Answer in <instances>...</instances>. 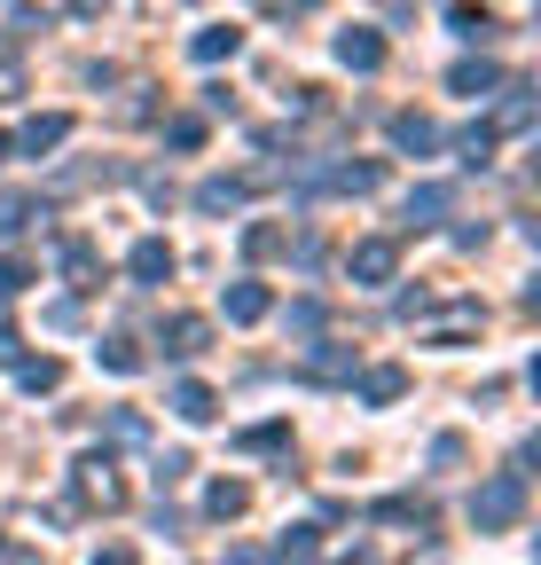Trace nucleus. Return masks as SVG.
I'll list each match as a JSON object with an SVG mask.
<instances>
[{
    "label": "nucleus",
    "mask_w": 541,
    "mask_h": 565,
    "mask_svg": "<svg viewBox=\"0 0 541 565\" xmlns=\"http://www.w3.org/2000/svg\"><path fill=\"white\" fill-rule=\"evenodd\" d=\"M526 519V479L518 471H495L479 494H470V526H479V534H510Z\"/></svg>",
    "instance_id": "obj_1"
},
{
    "label": "nucleus",
    "mask_w": 541,
    "mask_h": 565,
    "mask_svg": "<svg viewBox=\"0 0 541 565\" xmlns=\"http://www.w3.org/2000/svg\"><path fill=\"white\" fill-rule=\"evenodd\" d=\"M346 275L361 282V291H385V282L400 275V236H361V244L346 252Z\"/></svg>",
    "instance_id": "obj_2"
},
{
    "label": "nucleus",
    "mask_w": 541,
    "mask_h": 565,
    "mask_svg": "<svg viewBox=\"0 0 541 565\" xmlns=\"http://www.w3.org/2000/svg\"><path fill=\"white\" fill-rule=\"evenodd\" d=\"M72 487H79V503H95V511H118L126 503V479H118L110 456H79L72 463Z\"/></svg>",
    "instance_id": "obj_3"
},
{
    "label": "nucleus",
    "mask_w": 541,
    "mask_h": 565,
    "mask_svg": "<svg viewBox=\"0 0 541 565\" xmlns=\"http://www.w3.org/2000/svg\"><path fill=\"white\" fill-rule=\"evenodd\" d=\"M306 377H314V385H354V377H361V353L337 345V338H314V345H306Z\"/></svg>",
    "instance_id": "obj_4"
},
{
    "label": "nucleus",
    "mask_w": 541,
    "mask_h": 565,
    "mask_svg": "<svg viewBox=\"0 0 541 565\" xmlns=\"http://www.w3.org/2000/svg\"><path fill=\"white\" fill-rule=\"evenodd\" d=\"M158 345H165V362H196V353H213V322L205 315H165Z\"/></svg>",
    "instance_id": "obj_5"
},
{
    "label": "nucleus",
    "mask_w": 541,
    "mask_h": 565,
    "mask_svg": "<svg viewBox=\"0 0 541 565\" xmlns=\"http://www.w3.org/2000/svg\"><path fill=\"white\" fill-rule=\"evenodd\" d=\"M400 221H409V228H440V221H455V189H447V181H416L409 204H400Z\"/></svg>",
    "instance_id": "obj_6"
},
{
    "label": "nucleus",
    "mask_w": 541,
    "mask_h": 565,
    "mask_svg": "<svg viewBox=\"0 0 541 565\" xmlns=\"http://www.w3.org/2000/svg\"><path fill=\"white\" fill-rule=\"evenodd\" d=\"M173 267H181V259H173V244H165V236H142V244L126 252V275L142 282V291H158V282H173Z\"/></svg>",
    "instance_id": "obj_7"
},
{
    "label": "nucleus",
    "mask_w": 541,
    "mask_h": 565,
    "mask_svg": "<svg viewBox=\"0 0 541 565\" xmlns=\"http://www.w3.org/2000/svg\"><path fill=\"white\" fill-rule=\"evenodd\" d=\"M63 141H72V118H63V110H40V118H24V126H17V141H9V150L47 158V150H63Z\"/></svg>",
    "instance_id": "obj_8"
},
{
    "label": "nucleus",
    "mask_w": 541,
    "mask_h": 565,
    "mask_svg": "<svg viewBox=\"0 0 541 565\" xmlns=\"http://www.w3.org/2000/svg\"><path fill=\"white\" fill-rule=\"evenodd\" d=\"M244 196H251L244 173H205V181H196V212H205V221H220V212H244Z\"/></svg>",
    "instance_id": "obj_9"
},
{
    "label": "nucleus",
    "mask_w": 541,
    "mask_h": 565,
    "mask_svg": "<svg viewBox=\"0 0 541 565\" xmlns=\"http://www.w3.org/2000/svg\"><path fill=\"white\" fill-rule=\"evenodd\" d=\"M385 134H392V150H400V158H432V150H440V126H432L424 110H392Z\"/></svg>",
    "instance_id": "obj_10"
},
{
    "label": "nucleus",
    "mask_w": 541,
    "mask_h": 565,
    "mask_svg": "<svg viewBox=\"0 0 541 565\" xmlns=\"http://www.w3.org/2000/svg\"><path fill=\"white\" fill-rule=\"evenodd\" d=\"M470 330H487V307H479V299H455V307L424 315V338H432V345H447V338H470Z\"/></svg>",
    "instance_id": "obj_11"
},
{
    "label": "nucleus",
    "mask_w": 541,
    "mask_h": 565,
    "mask_svg": "<svg viewBox=\"0 0 541 565\" xmlns=\"http://www.w3.org/2000/svg\"><path fill=\"white\" fill-rule=\"evenodd\" d=\"M487 126H495V141H502V134H526V126H533V87H526V79H502V103H495Z\"/></svg>",
    "instance_id": "obj_12"
},
{
    "label": "nucleus",
    "mask_w": 541,
    "mask_h": 565,
    "mask_svg": "<svg viewBox=\"0 0 541 565\" xmlns=\"http://www.w3.org/2000/svg\"><path fill=\"white\" fill-rule=\"evenodd\" d=\"M337 63H346V71H377V63H385V32H377V24L337 32Z\"/></svg>",
    "instance_id": "obj_13"
},
{
    "label": "nucleus",
    "mask_w": 541,
    "mask_h": 565,
    "mask_svg": "<svg viewBox=\"0 0 541 565\" xmlns=\"http://www.w3.org/2000/svg\"><path fill=\"white\" fill-rule=\"evenodd\" d=\"M55 259H63V275H72L79 291H95V275H102V252H95V236H63V244H55Z\"/></svg>",
    "instance_id": "obj_14"
},
{
    "label": "nucleus",
    "mask_w": 541,
    "mask_h": 565,
    "mask_svg": "<svg viewBox=\"0 0 541 565\" xmlns=\"http://www.w3.org/2000/svg\"><path fill=\"white\" fill-rule=\"evenodd\" d=\"M228 322H267V315H275V299H267V282H251V275H236L228 282Z\"/></svg>",
    "instance_id": "obj_15"
},
{
    "label": "nucleus",
    "mask_w": 541,
    "mask_h": 565,
    "mask_svg": "<svg viewBox=\"0 0 541 565\" xmlns=\"http://www.w3.org/2000/svg\"><path fill=\"white\" fill-rule=\"evenodd\" d=\"M447 87H455V95H502V63H487V55H463V63L447 71Z\"/></svg>",
    "instance_id": "obj_16"
},
{
    "label": "nucleus",
    "mask_w": 541,
    "mask_h": 565,
    "mask_svg": "<svg viewBox=\"0 0 541 565\" xmlns=\"http://www.w3.org/2000/svg\"><path fill=\"white\" fill-rule=\"evenodd\" d=\"M165 408H173L181 424H213V416H220V393H213V385H196V377H181Z\"/></svg>",
    "instance_id": "obj_17"
},
{
    "label": "nucleus",
    "mask_w": 541,
    "mask_h": 565,
    "mask_svg": "<svg viewBox=\"0 0 541 565\" xmlns=\"http://www.w3.org/2000/svg\"><path fill=\"white\" fill-rule=\"evenodd\" d=\"M455 166H470V173L495 166V126H487V118H470V126L455 134Z\"/></svg>",
    "instance_id": "obj_18"
},
{
    "label": "nucleus",
    "mask_w": 541,
    "mask_h": 565,
    "mask_svg": "<svg viewBox=\"0 0 541 565\" xmlns=\"http://www.w3.org/2000/svg\"><path fill=\"white\" fill-rule=\"evenodd\" d=\"M400 393H409V370H400V362H377V370H361V401H369V408H392Z\"/></svg>",
    "instance_id": "obj_19"
},
{
    "label": "nucleus",
    "mask_w": 541,
    "mask_h": 565,
    "mask_svg": "<svg viewBox=\"0 0 541 565\" xmlns=\"http://www.w3.org/2000/svg\"><path fill=\"white\" fill-rule=\"evenodd\" d=\"M369 519L377 526H432V503H424V494H385Z\"/></svg>",
    "instance_id": "obj_20"
},
{
    "label": "nucleus",
    "mask_w": 541,
    "mask_h": 565,
    "mask_svg": "<svg viewBox=\"0 0 541 565\" xmlns=\"http://www.w3.org/2000/svg\"><path fill=\"white\" fill-rule=\"evenodd\" d=\"M236 47H244V32H236V24H205V32L188 40V55H196V63H228Z\"/></svg>",
    "instance_id": "obj_21"
},
{
    "label": "nucleus",
    "mask_w": 541,
    "mask_h": 565,
    "mask_svg": "<svg viewBox=\"0 0 541 565\" xmlns=\"http://www.w3.org/2000/svg\"><path fill=\"white\" fill-rule=\"evenodd\" d=\"M236 448H244V456H283V448H291V424L267 416V424H251V433H236Z\"/></svg>",
    "instance_id": "obj_22"
},
{
    "label": "nucleus",
    "mask_w": 541,
    "mask_h": 565,
    "mask_svg": "<svg viewBox=\"0 0 541 565\" xmlns=\"http://www.w3.org/2000/svg\"><path fill=\"white\" fill-rule=\"evenodd\" d=\"M275 252H291V228L283 221H251L244 228V259H275Z\"/></svg>",
    "instance_id": "obj_23"
},
{
    "label": "nucleus",
    "mask_w": 541,
    "mask_h": 565,
    "mask_svg": "<svg viewBox=\"0 0 541 565\" xmlns=\"http://www.w3.org/2000/svg\"><path fill=\"white\" fill-rule=\"evenodd\" d=\"M32 212H47L32 189H9V196H0V236H24L32 228Z\"/></svg>",
    "instance_id": "obj_24"
},
{
    "label": "nucleus",
    "mask_w": 541,
    "mask_h": 565,
    "mask_svg": "<svg viewBox=\"0 0 541 565\" xmlns=\"http://www.w3.org/2000/svg\"><path fill=\"white\" fill-rule=\"evenodd\" d=\"M205 511H213V519H244V511H251V487H244V479H213Z\"/></svg>",
    "instance_id": "obj_25"
},
{
    "label": "nucleus",
    "mask_w": 541,
    "mask_h": 565,
    "mask_svg": "<svg viewBox=\"0 0 541 565\" xmlns=\"http://www.w3.org/2000/svg\"><path fill=\"white\" fill-rule=\"evenodd\" d=\"M95 362H102L110 377H133V370H142V345H133V338H102V345H95Z\"/></svg>",
    "instance_id": "obj_26"
},
{
    "label": "nucleus",
    "mask_w": 541,
    "mask_h": 565,
    "mask_svg": "<svg viewBox=\"0 0 541 565\" xmlns=\"http://www.w3.org/2000/svg\"><path fill=\"white\" fill-rule=\"evenodd\" d=\"M275 557H283V565H314V557H322V526H291V534L275 542Z\"/></svg>",
    "instance_id": "obj_27"
},
{
    "label": "nucleus",
    "mask_w": 541,
    "mask_h": 565,
    "mask_svg": "<svg viewBox=\"0 0 541 565\" xmlns=\"http://www.w3.org/2000/svg\"><path fill=\"white\" fill-rule=\"evenodd\" d=\"M165 150H205V118H196V110H181V118H165Z\"/></svg>",
    "instance_id": "obj_28"
},
{
    "label": "nucleus",
    "mask_w": 541,
    "mask_h": 565,
    "mask_svg": "<svg viewBox=\"0 0 541 565\" xmlns=\"http://www.w3.org/2000/svg\"><path fill=\"white\" fill-rule=\"evenodd\" d=\"M17 385H24V393H55V385H63V362H55V353H40V362H17Z\"/></svg>",
    "instance_id": "obj_29"
},
{
    "label": "nucleus",
    "mask_w": 541,
    "mask_h": 565,
    "mask_svg": "<svg viewBox=\"0 0 541 565\" xmlns=\"http://www.w3.org/2000/svg\"><path fill=\"white\" fill-rule=\"evenodd\" d=\"M110 440H118V448H142V440H150V416H142V408H110Z\"/></svg>",
    "instance_id": "obj_30"
},
{
    "label": "nucleus",
    "mask_w": 541,
    "mask_h": 565,
    "mask_svg": "<svg viewBox=\"0 0 541 565\" xmlns=\"http://www.w3.org/2000/svg\"><path fill=\"white\" fill-rule=\"evenodd\" d=\"M32 282V259H17V252H0V299H17Z\"/></svg>",
    "instance_id": "obj_31"
},
{
    "label": "nucleus",
    "mask_w": 541,
    "mask_h": 565,
    "mask_svg": "<svg viewBox=\"0 0 541 565\" xmlns=\"http://www.w3.org/2000/svg\"><path fill=\"white\" fill-rule=\"evenodd\" d=\"M322 322H329L322 299H299V307H291V330H299V338H322Z\"/></svg>",
    "instance_id": "obj_32"
},
{
    "label": "nucleus",
    "mask_w": 541,
    "mask_h": 565,
    "mask_svg": "<svg viewBox=\"0 0 541 565\" xmlns=\"http://www.w3.org/2000/svg\"><path fill=\"white\" fill-rule=\"evenodd\" d=\"M447 24H455L463 40H487V32H495V17H487V9H447Z\"/></svg>",
    "instance_id": "obj_33"
},
{
    "label": "nucleus",
    "mask_w": 541,
    "mask_h": 565,
    "mask_svg": "<svg viewBox=\"0 0 541 565\" xmlns=\"http://www.w3.org/2000/svg\"><path fill=\"white\" fill-rule=\"evenodd\" d=\"M17 95H24V63L0 55V103H17Z\"/></svg>",
    "instance_id": "obj_34"
},
{
    "label": "nucleus",
    "mask_w": 541,
    "mask_h": 565,
    "mask_svg": "<svg viewBox=\"0 0 541 565\" xmlns=\"http://www.w3.org/2000/svg\"><path fill=\"white\" fill-rule=\"evenodd\" d=\"M188 471H196V463H188V456H181V448H173V456H158V487H181V479H188Z\"/></svg>",
    "instance_id": "obj_35"
},
{
    "label": "nucleus",
    "mask_w": 541,
    "mask_h": 565,
    "mask_svg": "<svg viewBox=\"0 0 541 565\" xmlns=\"http://www.w3.org/2000/svg\"><path fill=\"white\" fill-rule=\"evenodd\" d=\"M95 565H142V550H133V542H102Z\"/></svg>",
    "instance_id": "obj_36"
},
{
    "label": "nucleus",
    "mask_w": 541,
    "mask_h": 565,
    "mask_svg": "<svg viewBox=\"0 0 541 565\" xmlns=\"http://www.w3.org/2000/svg\"><path fill=\"white\" fill-rule=\"evenodd\" d=\"M432 463H440V471H455V463H463V440H455V433H440V440H432Z\"/></svg>",
    "instance_id": "obj_37"
},
{
    "label": "nucleus",
    "mask_w": 541,
    "mask_h": 565,
    "mask_svg": "<svg viewBox=\"0 0 541 565\" xmlns=\"http://www.w3.org/2000/svg\"><path fill=\"white\" fill-rule=\"evenodd\" d=\"M47 330H79V299H55L47 307Z\"/></svg>",
    "instance_id": "obj_38"
},
{
    "label": "nucleus",
    "mask_w": 541,
    "mask_h": 565,
    "mask_svg": "<svg viewBox=\"0 0 541 565\" xmlns=\"http://www.w3.org/2000/svg\"><path fill=\"white\" fill-rule=\"evenodd\" d=\"M17 362H24V353H17V330L0 322V370H17Z\"/></svg>",
    "instance_id": "obj_39"
},
{
    "label": "nucleus",
    "mask_w": 541,
    "mask_h": 565,
    "mask_svg": "<svg viewBox=\"0 0 541 565\" xmlns=\"http://www.w3.org/2000/svg\"><path fill=\"white\" fill-rule=\"evenodd\" d=\"M220 565H275V557H267V550H228Z\"/></svg>",
    "instance_id": "obj_40"
},
{
    "label": "nucleus",
    "mask_w": 541,
    "mask_h": 565,
    "mask_svg": "<svg viewBox=\"0 0 541 565\" xmlns=\"http://www.w3.org/2000/svg\"><path fill=\"white\" fill-rule=\"evenodd\" d=\"M337 565H377V550H346V557H337Z\"/></svg>",
    "instance_id": "obj_41"
},
{
    "label": "nucleus",
    "mask_w": 541,
    "mask_h": 565,
    "mask_svg": "<svg viewBox=\"0 0 541 565\" xmlns=\"http://www.w3.org/2000/svg\"><path fill=\"white\" fill-rule=\"evenodd\" d=\"M0 158H9V134H0Z\"/></svg>",
    "instance_id": "obj_42"
},
{
    "label": "nucleus",
    "mask_w": 541,
    "mask_h": 565,
    "mask_svg": "<svg viewBox=\"0 0 541 565\" xmlns=\"http://www.w3.org/2000/svg\"><path fill=\"white\" fill-rule=\"evenodd\" d=\"M0 550H9V542H0Z\"/></svg>",
    "instance_id": "obj_43"
}]
</instances>
